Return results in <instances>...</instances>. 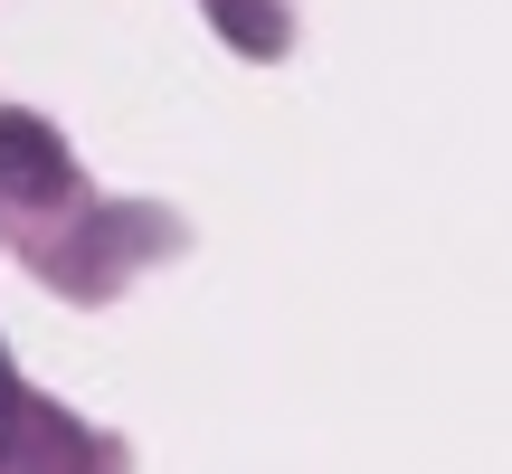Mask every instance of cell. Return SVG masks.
<instances>
[{"label":"cell","instance_id":"1","mask_svg":"<svg viewBox=\"0 0 512 474\" xmlns=\"http://www.w3.org/2000/svg\"><path fill=\"white\" fill-rule=\"evenodd\" d=\"M0 190L10 200H67L76 190V162H67V143H57L38 114H0Z\"/></svg>","mask_w":512,"mask_h":474},{"label":"cell","instance_id":"2","mask_svg":"<svg viewBox=\"0 0 512 474\" xmlns=\"http://www.w3.org/2000/svg\"><path fill=\"white\" fill-rule=\"evenodd\" d=\"M209 10H219L228 48H247V57H275V48H285V10H275V0H209Z\"/></svg>","mask_w":512,"mask_h":474},{"label":"cell","instance_id":"3","mask_svg":"<svg viewBox=\"0 0 512 474\" xmlns=\"http://www.w3.org/2000/svg\"><path fill=\"white\" fill-rule=\"evenodd\" d=\"M10 427H19V389H10V361H0V456H10Z\"/></svg>","mask_w":512,"mask_h":474}]
</instances>
